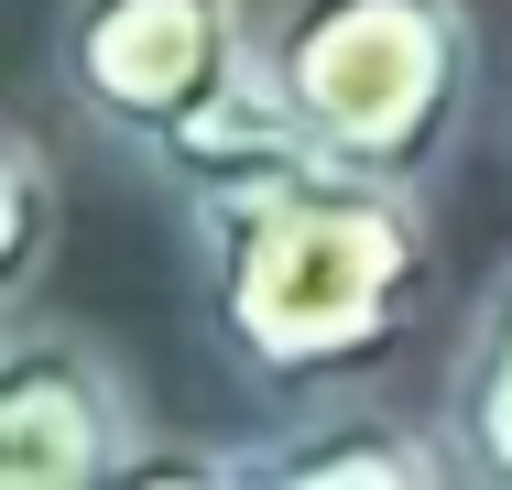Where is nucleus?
I'll list each match as a JSON object with an SVG mask.
<instances>
[{
    "instance_id": "f257e3e1",
    "label": "nucleus",
    "mask_w": 512,
    "mask_h": 490,
    "mask_svg": "<svg viewBox=\"0 0 512 490\" xmlns=\"http://www.w3.org/2000/svg\"><path fill=\"white\" fill-rule=\"evenodd\" d=\"M207 229V305L240 371L316 382L393 349L425 284V207L404 175H360L327 153H284L262 175L197 196Z\"/></svg>"
},
{
    "instance_id": "f03ea898",
    "label": "nucleus",
    "mask_w": 512,
    "mask_h": 490,
    "mask_svg": "<svg viewBox=\"0 0 512 490\" xmlns=\"http://www.w3.org/2000/svg\"><path fill=\"white\" fill-rule=\"evenodd\" d=\"M55 77L99 131L153 153L186 196L306 153L262 66V22L240 0H66Z\"/></svg>"
},
{
    "instance_id": "7ed1b4c3",
    "label": "nucleus",
    "mask_w": 512,
    "mask_h": 490,
    "mask_svg": "<svg viewBox=\"0 0 512 490\" xmlns=\"http://www.w3.org/2000/svg\"><path fill=\"white\" fill-rule=\"evenodd\" d=\"M262 66L295 109L306 153L360 175H425L469 109V11L458 0H284Z\"/></svg>"
},
{
    "instance_id": "20e7f679",
    "label": "nucleus",
    "mask_w": 512,
    "mask_h": 490,
    "mask_svg": "<svg viewBox=\"0 0 512 490\" xmlns=\"http://www.w3.org/2000/svg\"><path fill=\"white\" fill-rule=\"evenodd\" d=\"M142 469H153V425L109 371V349L22 305L0 327V490H120Z\"/></svg>"
},
{
    "instance_id": "39448f33",
    "label": "nucleus",
    "mask_w": 512,
    "mask_h": 490,
    "mask_svg": "<svg viewBox=\"0 0 512 490\" xmlns=\"http://www.w3.org/2000/svg\"><path fill=\"white\" fill-rule=\"evenodd\" d=\"M229 480H273V490H447L458 480V447L425 436V425H393V414H327V425H295L273 447H240Z\"/></svg>"
},
{
    "instance_id": "423d86ee",
    "label": "nucleus",
    "mask_w": 512,
    "mask_h": 490,
    "mask_svg": "<svg viewBox=\"0 0 512 490\" xmlns=\"http://www.w3.org/2000/svg\"><path fill=\"white\" fill-rule=\"evenodd\" d=\"M447 447H458L480 480H512V273H502V294L480 305L469 349H458V392H447Z\"/></svg>"
},
{
    "instance_id": "0eeeda50",
    "label": "nucleus",
    "mask_w": 512,
    "mask_h": 490,
    "mask_svg": "<svg viewBox=\"0 0 512 490\" xmlns=\"http://www.w3.org/2000/svg\"><path fill=\"white\" fill-rule=\"evenodd\" d=\"M0 207H11V229H0V305L22 316L33 284H44V251H55V164H44L33 120L0 131Z\"/></svg>"
}]
</instances>
